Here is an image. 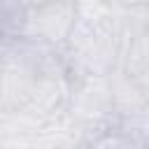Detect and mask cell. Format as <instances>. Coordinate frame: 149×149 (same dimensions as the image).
<instances>
[{
	"instance_id": "1",
	"label": "cell",
	"mask_w": 149,
	"mask_h": 149,
	"mask_svg": "<svg viewBox=\"0 0 149 149\" xmlns=\"http://www.w3.org/2000/svg\"><path fill=\"white\" fill-rule=\"evenodd\" d=\"M74 23H77L74 0H51V2L28 9L19 37L40 42V44H49V47L68 44Z\"/></svg>"
},
{
	"instance_id": "2",
	"label": "cell",
	"mask_w": 149,
	"mask_h": 149,
	"mask_svg": "<svg viewBox=\"0 0 149 149\" xmlns=\"http://www.w3.org/2000/svg\"><path fill=\"white\" fill-rule=\"evenodd\" d=\"M116 149H147L142 140H135V137H128V135H121L119 140V147Z\"/></svg>"
}]
</instances>
